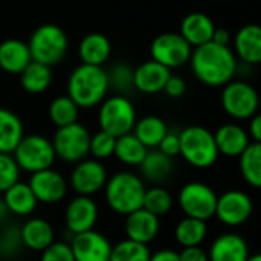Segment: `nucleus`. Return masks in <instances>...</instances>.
Wrapping results in <instances>:
<instances>
[{"mask_svg": "<svg viewBox=\"0 0 261 261\" xmlns=\"http://www.w3.org/2000/svg\"><path fill=\"white\" fill-rule=\"evenodd\" d=\"M28 48L33 62L51 68L65 57L68 49V37L65 31L56 25H42L33 33Z\"/></svg>", "mask_w": 261, "mask_h": 261, "instance_id": "0eeeda50", "label": "nucleus"}, {"mask_svg": "<svg viewBox=\"0 0 261 261\" xmlns=\"http://www.w3.org/2000/svg\"><path fill=\"white\" fill-rule=\"evenodd\" d=\"M246 261H261V253H255V255H249Z\"/></svg>", "mask_w": 261, "mask_h": 261, "instance_id": "8fccbe9b", "label": "nucleus"}, {"mask_svg": "<svg viewBox=\"0 0 261 261\" xmlns=\"http://www.w3.org/2000/svg\"><path fill=\"white\" fill-rule=\"evenodd\" d=\"M249 137L253 139V143H261V112H256L249 121Z\"/></svg>", "mask_w": 261, "mask_h": 261, "instance_id": "a18cd8bd", "label": "nucleus"}, {"mask_svg": "<svg viewBox=\"0 0 261 261\" xmlns=\"http://www.w3.org/2000/svg\"><path fill=\"white\" fill-rule=\"evenodd\" d=\"M80 59L83 65H91V66H101L111 54V43L109 40L100 34V33H92L88 34L79 48Z\"/></svg>", "mask_w": 261, "mask_h": 261, "instance_id": "bb28decb", "label": "nucleus"}, {"mask_svg": "<svg viewBox=\"0 0 261 261\" xmlns=\"http://www.w3.org/2000/svg\"><path fill=\"white\" fill-rule=\"evenodd\" d=\"M223 111L235 120H250L259 106L256 89L241 80L229 82L223 86L221 92Z\"/></svg>", "mask_w": 261, "mask_h": 261, "instance_id": "9d476101", "label": "nucleus"}, {"mask_svg": "<svg viewBox=\"0 0 261 261\" xmlns=\"http://www.w3.org/2000/svg\"><path fill=\"white\" fill-rule=\"evenodd\" d=\"M218 195L214 189L201 181L186 183L178 192V204L185 217L207 221L215 217Z\"/></svg>", "mask_w": 261, "mask_h": 261, "instance_id": "1a4fd4ad", "label": "nucleus"}, {"mask_svg": "<svg viewBox=\"0 0 261 261\" xmlns=\"http://www.w3.org/2000/svg\"><path fill=\"white\" fill-rule=\"evenodd\" d=\"M148 148L133 134H124L115 140L114 157L127 166H140L148 154Z\"/></svg>", "mask_w": 261, "mask_h": 261, "instance_id": "c85d7f7f", "label": "nucleus"}, {"mask_svg": "<svg viewBox=\"0 0 261 261\" xmlns=\"http://www.w3.org/2000/svg\"><path fill=\"white\" fill-rule=\"evenodd\" d=\"M40 261H75L71 246L66 241H54L42 252Z\"/></svg>", "mask_w": 261, "mask_h": 261, "instance_id": "a19ab883", "label": "nucleus"}, {"mask_svg": "<svg viewBox=\"0 0 261 261\" xmlns=\"http://www.w3.org/2000/svg\"><path fill=\"white\" fill-rule=\"evenodd\" d=\"M97 220H98V207L91 197L77 195L68 203L65 209L66 230L72 235L92 230Z\"/></svg>", "mask_w": 261, "mask_h": 261, "instance_id": "dca6fc26", "label": "nucleus"}, {"mask_svg": "<svg viewBox=\"0 0 261 261\" xmlns=\"http://www.w3.org/2000/svg\"><path fill=\"white\" fill-rule=\"evenodd\" d=\"M108 181V172L101 162L94 159H85L77 163L69 177V186L77 195L91 197L105 189Z\"/></svg>", "mask_w": 261, "mask_h": 261, "instance_id": "f8f14e48", "label": "nucleus"}, {"mask_svg": "<svg viewBox=\"0 0 261 261\" xmlns=\"http://www.w3.org/2000/svg\"><path fill=\"white\" fill-rule=\"evenodd\" d=\"M22 233L19 226H5L0 230V256L5 259H14L23 249Z\"/></svg>", "mask_w": 261, "mask_h": 261, "instance_id": "e433bc0d", "label": "nucleus"}, {"mask_svg": "<svg viewBox=\"0 0 261 261\" xmlns=\"http://www.w3.org/2000/svg\"><path fill=\"white\" fill-rule=\"evenodd\" d=\"M17 181H20V168L13 154H0V194L7 192Z\"/></svg>", "mask_w": 261, "mask_h": 261, "instance_id": "4c0bfd02", "label": "nucleus"}, {"mask_svg": "<svg viewBox=\"0 0 261 261\" xmlns=\"http://www.w3.org/2000/svg\"><path fill=\"white\" fill-rule=\"evenodd\" d=\"M259 4H261V0H259Z\"/></svg>", "mask_w": 261, "mask_h": 261, "instance_id": "3c124183", "label": "nucleus"}, {"mask_svg": "<svg viewBox=\"0 0 261 261\" xmlns=\"http://www.w3.org/2000/svg\"><path fill=\"white\" fill-rule=\"evenodd\" d=\"M149 261H180L178 252L172 249H162L155 253H151Z\"/></svg>", "mask_w": 261, "mask_h": 261, "instance_id": "49530a36", "label": "nucleus"}, {"mask_svg": "<svg viewBox=\"0 0 261 261\" xmlns=\"http://www.w3.org/2000/svg\"><path fill=\"white\" fill-rule=\"evenodd\" d=\"M79 111H80V108L68 95H59V97H56L51 101L49 108H48L49 118L57 126V129L77 123V120H79Z\"/></svg>", "mask_w": 261, "mask_h": 261, "instance_id": "72a5a7b5", "label": "nucleus"}, {"mask_svg": "<svg viewBox=\"0 0 261 261\" xmlns=\"http://www.w3.org/2000/svg\"><path fill=\"white\" fill-rule=\"evenodd\" d=\"M217 151L226 157H240L250 145L249 134L244 127L235 123H224L214 133Z\"/></svg>", "mask_w": 261, "mask_h": 261, "instance_id": "6ab92c4d", "label": "nucleus"}, {"mask_svg": "<svg viewBox=\"0 0 261 261\" xmlns=\"http://www.w3.org/2000/svg\"><path fill=\"white\" fill-rule=\"evenodd\" d=\"M124 232L127 240L148 246L151 241L157 238L160 232V218L142 207L133 214L126 215Z\"/></svg>", "mask_w": 261, "mask_h": 261, "instance_id": "f3484780", "label": "nucleus"}, {"mask_svg": "<svg viewBox=\"0 0 261 261\" xmlns=\"http://www.w3.org/2000/svg\"><path fill=\"white\" fill-rule=\"evenodd\" d=\"M115 137L105 133V130H98L94 136H91L89 142V154L94 157V160H105L114 155L115 151Z\"/></svg>", "mask_w": 261, "mask_h": 261, "instance_id": "58836bf2", "label": "nucleus"}, {"mask_svg": "<svg viewBox=\"0 0 261 261\" xmlns=\"http://www.w3.org/2000/svg\"><path fill=\"white\" fill-rule=\"evenodd\" d=\"M149 258L151 250L146 244L126 238L112 246L109 261H149Z\"/></svg>", "mask_w": 261, "mask_h": 261, "instance_id": "f704fd0d", "label": "nucleus"}, {"mask_svg": "<svg viewBox=\"0 0 261 261\" xmlns=\"http://www.w3.org/2000/svg\"><path fill=\"white\" fill-rule=\"evenodd\" d=\"M171 75V69L154 60H149L142 63L134 71V88L143 94H157L165 89V85Z\"/></svg>", "mask_w": 261, "mask_h": 261, "instance_id": "412c9836", "label": "nucleus"}, {"mask_svg": "<svg viewBox=\"0 0 261 261\" xmlns=\"http://www.w3.org/2000/svg\"><path fill=\"white\" fill-rule=\"evenodd\" d=\"M108 89V72L101 66L80 65L69 75L66 95L79 108H94L105 100Z\"/></svg>", "mask_w": 261, "mask_h": 261, "instance_id": "7ed1b4c3", "label": "nucleus"}, {"mask_svg": "<svg viewBox=\"0 0 261 261\" xmlns=\"http://www.w3.org/2000/svg\"><path fill=\"white\" fill-rule=\"evenodd\" d=\"M133 134L148 149H154V148H159V145L168 134V126L160 117L146 115V117L137 120V123L133 129Z\"/></svg>", "mask_w": 261, "mask_h": 261, "instance_id": "cd10ccee", "label": "nucleus"}, {"mask_svg": "<svg viewBox=\"0 0 261 261\" xmlns=\"http://www.w3.org/2000/svg\"><path fill=\"white\" fill-rule=\"evenodd\" d=\"M215 31V25L212 19L203 13H191L188 14L180 27V36L191 46H201L212 40Z\"/></svg>", "mask_w": 261, "mask_h": 261, "instance_id": "4be33fe9", "label": "nucleus"}, {"mask_svg": "<svg viewBox=\"0 0 261 261\" xmlns=\"http://www.w3.org/2000/svg\"><path fill=\"white\" fill-rule=\"evenodd\" d=\"M31 62V53L25 42L10 39L0 43V68L5 72L20 75Z\"/></svg>", "mask_w": 261, "mask_h": 261, "instance_id": "5701e85b", "label": "nucleus"}, {"mask_svg": "<svg viewBox=\"0 0 261 261\" xmlns=\"http://www.w3.org/2000/svg\"><path fill=\"white\" fill-rule=\"evenodd\" d=\"M109 86H114L118 92H127L130 88H134V71L126 65H117L108 74Z\"/></svg>", "mask_w": 261, "mask_h": 261, "instance_id": "ea45409f", "label": "nucleus"}, {"mask_svg": "<svg viewBox=\"0 0 261 261\" xmlns=\"http://www.w3.org/2000/svg\"><path fill=\"white\" fill-rule=\"evenodd\" d=\"M178 256H180V261H209L207 252L200 246L183 247V250L178 252Z\"/></svg>", "mask_w": 261, "mask_h": 261, "instance_id": "c03bdc74", "label": "nucleus"}, {"mask_svg": "<svg viewBox=\"0 0 261 261\" xmlns=\"http://www.w3.org/2000/svg\"><path fill=\"white\" fill-rule=\"evenodd\" d=\"M51 142L57 159L77 165L89 155L91 133L77 121L65 127H59Z\"/></svg>", "mask_w": 261, "mask_h": 261, "instance_id": "6e6552de", "label": "nucleus"}, {"mask_svg": "<svg viewBox=\"0 0 261 261\" xmlns=\"http://www.w3.org/2000/svg\"><path fill=\"white\" fill-rule=\"evenodd\" d=\"M10 218V211L5 204L4 197H0V224H5Z\"/></svg>", "mask_w": 261, "mask_h": 261, "instance_id": "09e8293b", "label": "nucleus"}, {"mask_svg": "<svg viewBox=\"0 0 261 261\" xmlns=\"http://www.w3.org/2000/svg\"><path fill=\"white\" fill-rule=\"evenodd\" d=\"M174 206V198L172 195L162 186H154L146 189L145 200H143V209L151 212L155 217L166 215Z\"/></svg>", "mask_w": 261, "mask_h": 261, "instance_id": "c9c22d12", "label": "nucleus"}, {"mask_svg": "<svg viewBox=\"0 0 261 261\" xmlns=\"http://www.w3.org/2000/svg\"><path fill=\"white\" fill-rule=\"evenodd\" d=\"M163 91H165L169 97L177 98V97H181V95L185 94V91H186V83H185V80H183L181 77H178V75H171L169 80L166 82Z\"/></svg>", "mask_w": 261, "mask_h": 261, "instance_id": "37998d69", "label": "nucleus"}, {"mask_svg": "<svg viewBox=\"0 0 261 261\" xmlns=\"http://www.w3.org/2000/svg\"><path fill=\"white\" fill-rule=\"evenodd\" d=\"M192 46L180 36V33H163L157 36L151 45L152 60L168 69L180 68L189 62Z\"/></svg>", "mask_w": 261, "mask_h": 261, "instance_id": "9b49d317", "label": "nucleus"}, {"mask_svg": "<svg viewBox=\"0 0 261 261\" xmlns=\"http://www.w3.org/2000/svg\"><path fill=\"white\" fill-rule=\"evenodd\" d=\"M105 200L118 215H129L143 207L146 186L137 174L120 171L108 178L105 185Z\"/></svg>", "mask_w": 261, "mask_h": 261, "instance_id": "f03ea898", "label": "nucleus"}, {"mask_svg": "<svg viewBox=\"0 0 261 261\" xmlns=\"http://www.w3.org/2000/svg\"><path fill=\"white\" fill-rule=\"evenodd\" d=\"M28 185L33 194L36 195L37 201L45 204H56L62 201L69 186L66 178L53 168L31 174Z\"/></svg>", "mask_w": 261, "mask_h": 261, "instance_id": "2eb2a0df", "label": "nucleus"}, {"mask_svg": "<svg viewBox=\"0 0 261 261\" xmlns=\"http://www.w3.org/2000/svg\"><path fill=\"white\" fill-rule=\"evenodd\" d=\"M172 159L162 154L159 149H149L140 165L142 175L152 183H163L172 174Z\"/></svg>", "mask_w": 261, "mask_h": 261, "instance_id": "c756f323", "label": "nucleus"}, {"mask_svg": "<svg viewBox=\"0 0 261 261\" xmlns=\"http://www.w3.org/2000/svg\"><path fill=\"white\" fill-rule=\"evenodd\" d=\"M211 42H214V43H217V45H221V46H229L230 34H229V31L224 30V28H215Z\"/></svg>", "mask_w": 261, "mask_h": 261, "instance_id": "de8ad7c7", "label": "nucleus"}, {"mask_svg": "<svg viewBox=\"0 0 261 261\" xmlns=\"http://www.w3.org/2000/svg\"><path fill=\"white\" fill-rule=\"evenodd\" d=\"M194 75L207 86H224L232 82L237 71V59L229 46L214 42L197 46L191 54Z\"/></svg>", "mask_w": 261, "mask_h": 261, "instance_id": "f257e3e1", "label": "nucleus"}, {"mask_svg": "<svg viewBox=\"0 0 261 261\" xmlns=\"http://www.w3.org/2000/svg\"><path fill=\"white\" fill-rule=\"evenodd\" d=\"M13 157L20 171H27L30 174L51 169L57 159L53 142L42 134L23 136L13 152Z\"/></svg>", "mask_w": 261, "mask_h": 261, "instance_id": "423d86ee", "label": "nucleus"}, {"mask_svg": "<svg viewBox=\"0 0 261 261\" xmlns=\"http://www.w3.org/2000/svg\"><path fill=\"white\" fill-rule=\"evenodd\" d=\"M22 241L23 246L36 250L43 252L54 243V227L45 218H30L23 226H20Z\"/></svg>", "mask_w": 261, "mask_h": 261, "instance_id": "b1692460", "label": "nucleus"}, {"mask_svg": "<svg viewBox=\"0 0 261 261\" xmlns=\"http://www.w3.org/2000/svg\"><path fill=\"white\" fill-rule=\"evenodd\" d=\"M23 136V123L19 115L0 108V154H13Z\"/></svg>", "mask_w": 261, "mask_h": 261, "instance_id": "393cba45", "label": "nucleus"}, {"mask_svg": "<svg viewBox=\"0 0 261 261\" xmlns=\"http://www.w3.org/2000/svg\"><path fill=\"white\" fill-rule=\"evenodd\" d=\"M180 136V155L194 168L206 169L218 160V151L214 133L209 129L192 124L185 127Z\"/></svg>", "mask_w": 261, "mask_h": 261, "instance_id": "20e7f679", "label": "nucleus"}, {"mask_svg": "<svg viewBox=\"0 0 261 261\" xmlns=\"http://www.w3.org/2000/svg\"><path fill=\"white\" fill-rule=\"evenodd\" d=\"M137 123V112L134 105L124 95H112L100 103L98 124L100 130L118 139L124 134L133 133Z\"/></svg>", "mask_w": 261, "mask_h": 261, "instance_id": "39448f33", "label": "nucleus"}, {"mask_svg": "<svg viewBox=\"0 0 261 261\" xmlns=\"http://www.w3.org/2000/svg\"><path fill=\"white\" fill-rule=\"evenodd\" d=\"M253 212L250 197L243 191H227L217 198L215 217L229 227L244 224Z\"/></svg>", "mask_w": 261, "mask_h": 261, "instance_id": "ddd939ff", "label": "nucleus"}, {"mask_svg": "<svg viewBox=\"0 0 261 261\" xmlns=\"http://www.w3.org/2000/svg\"><path fill=\"white\" fill-rule=\"evenodd\" d=\"M4 200L10 214H14L17 217L31 215L36 211L37 203H39L30 185L23 181H17L7 192H4Z\"/></svg>", "mask_w": 261, "mask_h": 261, "instance_id": "a878e982", "label": "nucleus"}, {"mask_svg": "<svg viewBox=\"0 0 261 261\" xmlns=\"http://www.w3.org/2000/svg\"><path fill=\"white\" fill-rule=\"evenodd\" d=\"M233 46L241 62L247 65H259L261 63V27L249 23L240 28L235 34Z\"/></svg>", "mask_w": 261, "mask_h": 261, "instance_id": "aec40b11", "label": "nucleus"}, {"mask_svg": "<svg viewBox=\"0 0 261 261\" xmlns=\"http://www.w3.org/2000/svg\"><path fill=\"white\" fill-rule=\"evenodd\" d=\"M207 256L209 261H246L249 256V247L241 235L226 232L214 240Z\"/></svg>", "mask_w": 261, "mask_h": 261, "instance_id": "a211bd4d", "label": "nucleus"}, {"mask_svg": "<svg viewBox=\"0 0 261 261\" xmlns=\"http://www.w3.org/2000/svg\"><path fill=\"white\" fill-rule=\"evenodd\" d=\"M53 82L51 68L37 62H31L20 74V85L30 94L45 92Z\"/></svg>", "mask_w": 261, "mask_h": 261, "instance_id": "7c9ffc66", "label": "nucleus"}, {"mask_svg": "<svg viewBox=\"0 0 261 261\" xmlns=\"http://www.w3.org/2000/svg\"><path fill=\"white\" fill-rule=\"evenodd\" d=\"M69 246L75 261H109L112 252L111 241L94 229L74 235Z\"/></svg>", "mask_w": 261, "mask_h": 261, "instance_id": "4468645a", "label": "nucleus"}, {"mask_svg": "<svg viewBox=\"0 0 261 261\" xmlns=\"http://www.w3.org/2000/svg\"><path fill=\"white\" fill-rule=\"evenodd\" d=\"M206 235H207L206 221L189 218V217H185L183 220H180L174 230V237L177 243L183 247L200 246L204 241Z\"/></svg>", "mask_w": 261, "mask_h": 261, "instance_id": "473e14b6", "label": "nucleus"}, {"mask_svg": "<svg viewBox=\"0 0 261 261\" xmlns=\"http://www.w3.org/2000/svg\"><path fill=\"white\" fill-rule=\"evenodd\" d=\"M238 159L244 181L255 189H261V143H250Z\"/></svg>", "mask_w": 261, "mask_h": 261, "instance_id": "2f4dec72", "label": "nucleus"}, {"mask_svg": "<svg viewBox=\"0 0 261 261\" xmlns=\"http://www.w3.org/2000/svg\"><path fill=\"white\" fill-rule=\"evenodd\" d=\"M157 149L171 159L175 155H180V136L175 133H169L168 130V134L165 136V139L162 140V143L159 145Z\"/></svg>", "mask_w": 261, "mask_h": 261, "instance_id": "79ce46f5", "label": "nucleus"}]
</instances>
